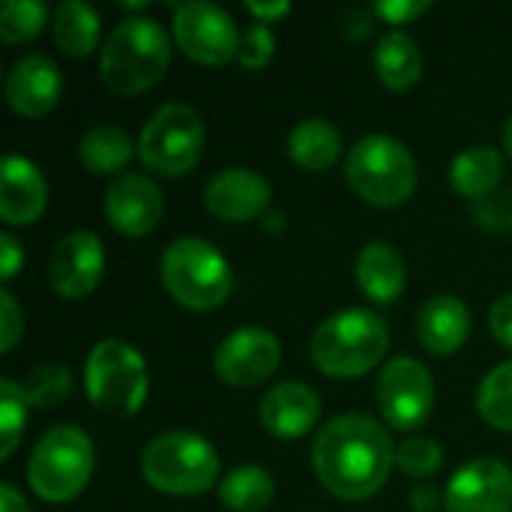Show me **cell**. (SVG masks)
Returning a JSON list of instances; mask_svg holds the SVG:
<instances>
[{
	"label": "cell",
	"mask_w": 512,
	"mask_h": 512,
	"mask_svg": "<svg viewBox=\"0 0 512 512\" xmlns=\"http://www.w3.org/2000/svg\"><path fill=\"white\" fill-rule=\"evenodd\" d=\"M396 465L390 432L366 414H342L330 420L312 444V468L321 486L342 501H366L378 495Z\"/></svg>",
	"instance_id": "1"
},
{
	"label": "cell",
	"mask_w": 512,
	"mask_h": 512,
	"mask_svg": "<svg viewBox=\"0 0 512 512\" xmlns=\"http://www.w3.org/2000/svg\"><path fill=\"white\" fill-rule=\"evenodd\" d=\"M171 66V42L156 18H123L102 45L99 75L108 90L138 96L156 87Z\"/></svg>",
	"instance_id": "2"
},
{
	"label": "cell",
	"mask_w": 512,
	"mask_h": 512,
	"mask_svg": "<svg viewBox=\"0 0 512 512\" xmlns=\"http://www.w3.org/2000/svg\"><path fill=\"white\" fill-rule=\"evenodd\" d=\"M390 348V327L372 309H342L312 336V363L330 378H360L372 372Z\"/></svg>",
	"instance_id": "3"
},
{
	"label": "cell",
	"mask_w": 512,
	"mask_h": 512,
	"mask_svg": "<svg viewBox=\"0 0 512 512\" xmlns=\"http://www.w3.org/2000/svg\"><path fill=\"white\" fill-rule=\"evenodd\" d=\"M159 276L165 291L192 312H210L222 306L234 288V273L225 255L201 237L174 240L162 252Z\"/></svg>",
	"instance_id": "4"
},
{
	"label": "cell",
	"mask_w": 512,
	"mask_h": 512,
	"mask_svg": "<svg viewBox=\"0 0 512 512\" xmlns=\"http://www.w3.org/2000/svg\"><path fill=\"white\" fill-rule=\"evenodd\" d=\"M96 468L93 441L84 429L60 423L48 429L30 453L27 483L48 504H66L78 498Z\"/></svg>",
	"instance_id": "5"
},
{
	"label": "cell",
	"mask_w": 512,
	"mask_h": 512,
	"mask_svg": "<svg viewBox=\"0 0 512 512\" xmlns=\"http://www.w3.org/2000/svg\"><path fill=\"white\" fill-rule=\"evenodd\" d=\"M345 180L366 204L399 207L417 189V159L393 135H366L348 153Z\"/></svg>",
	"instance_id": "6"
},
{
	"label": "cell",
	"mask_w": 512,
	"mask_h": 512,
	"mask_svg": "<svg viewBox=\"0 0 512 512\" xmlns=\"http://www.w3.org/2000/svg\"><path fill=\"white\" fill-rule=\"evenodd\" d=\"M144 480L165 495H204L219 480L216 447L186 429L153 438L141 453Z\"/></svg>",
	"instance_id": "7"
},
{
	"label": "cell",
	"mask_w": 512,
	"mask_h": 512,
	"mask_svg": "<svg viewBox=\"0 0 512 512\" xmlns=\"http://www.w3.org/2000/svg\"><path fill=\"white\" fill-rule=\"evenodd\" d=\"M87 399L108 417H132L147 402V363L144 357L120 342L102 339L90 348L84 363Z\"/></svg>",
	"instance_id": "8"
},
{
	"label": "cell",
	"mask_w": 512,
	"mask_h": 512,
	"mask_svg": "<svg viewBox=\"0 0 512 512\" xmlns=\"http://www.w3.org/2000/svg\"><path fill=\"white\" fill-rule=\"evenodd\" d=\"M204 150V120L186 102L162 105L138 135V159L162 177L189 174Z\"/></svg>",
	"instance_id": "9"
},
{
	"label": "cell",
	"mask_w": 512,
	"mask_h": 512,
	"mask_svg": "<svg viewBox=\"0 0 512 512\" xmlns=\"http://www.w3.org/2000/svg\"><path fill=\"white\" fill-rule=\"evenodd\" d=\"M174 42L177 48L204 66H225L237 57L240 51V33L234 18L216 6V3H204V0H192V3H180L174 9Z\"/></svg>",
	"instance_id": "10"
},
{
	"label": "cell",
	"mask_w": 512,
	"mask_h": 512,
	"mask_svg": "<svg viewBox=\"0 0 512 512\" xmlns=\"http://www.w3.org/2000/svg\"><path fill=\"white\" fill-rule=\"evenodd\" d=\"M378 408L384 420L399 432H414L426 426L435 408V378L414 357H396L384 366L378 378Z\"/></svg>",
	"instance_id": "11"
},
{
	"label": "cell",
	"mask_w": 512,
	"mask_h": 512,
	"mask_svg": "<svg viewBox=\"0 0 512 512\" xmlns=\"http://www.w3.org/2000/svg\"><path fill=\"white\" fill-rule=\"evenodd\" d=\"M282 363V345L267 327H240L213 351V369L228 387H258Z\"/></svg>",
	"instance_id": "12"
},
{
	"label": "cell",
	"mask_w": 512,
	"mask_h": 512,
	"mask_svg": "<svg viewBox=\"0 0 512 512\" xmlns=\"http://www.w3.org/2000/svg\"><path fill=\"white\" fill-rule=\"evenodd\" d=\"M105 273V249L102 240L90 231H72L57 240L48 258V285L54 294L66 300H81L93 294Z\"/></svg>",
	"instance_id": "13"
},
{
	"label": "cell",
	"mask_w": 512,
	"mask_h": 512,
	"mask_svg": "<svg viewBox=\"0 0 512 512\" xmlns=\"http://www.w3.org/2000/svg\"><path fill=\"white\" fill-rule=\"evenodd\" d=\"M447 512H512V471L492 456L465 462L444 492Z\"/></svg>",
	"instance_id": "14"
},
{
	"label": "cell",
	"mask_w": 512,
	"mask_h": 512,
	"mask_svg": "<svg viewBox=\"0 0 512 512\" xmlns=\"http://www.w3.org/2000/svg\"><path fill=\"white\" fill-rule=\"evenodd\" d=\"M165 210L162 189L138 171H126L114 177V183L105 192V216L117 234L126 237H144L150 234Z\"/></svg>",
	"instance_id": "15"
},
{
	"label": "cell",
	"mask_w": 512,
	"mask_h": 512,
	"mask_svg": "<svg viewBox=\"0 0 512 512\" xmlns=\"http://www.w3.org/2000/svg\"><path fill=\"white\" fill-rule=\"evenodd\" d=\"M270 198V180L249 168H225L216 177H210L204 189L207 210L222 222H252L267 213Z\"/></svg>",
	"instance_id": "16"
},
{
	"label": "cell",
	"mask_w": 512,
	"mask_h": 512,
	"mask_svg": "<svg viewBox=\"0 0 512 512\" xmlns=\"http://www.w3.org/2000/svg\"><path fill=\"white\" fill-rule=\"evenodd\" d=\"M63 78L51 57L24 54L12 63L6 75V102L18 117L39 120L60 102Z\"/></svg>",
	"instance_id": "17"
},
{
	"label": "cell",
	"mask_w": 512,
	"mask_h": 512,
	"mask_svg": "<svg viewBox=\"0 0 512 512\" xmlns=\"http://www.w3.org/2000/svg\"><path fill=\"white\" fill-rule=\"evenodd\" d=\"M261 426L282 441H294L303 438L306 432H312V426L321 417V396L303 384V381H282L273 384L258 408Z\"/></svg>",
	"instance_id": "18"
},
{
	"label": "cell",
	"mask_w": 512,
	"mask_h": 512,
	"mask_svg": "<svg viewBox=\"0 0 512 512\" xmlns=\"http://www.w3.org/2000/svg\"><path fill=\"white\" fill-rule=\"evenodd\" d=\"M0 219L6 225H33L48 204V183L42 171L24 159L9 153L0 165Z\"/></svg>",
	"instance_id": "19"
},
{
	"label": "cell",
	"mask_w": 512,
	"mask_h": 512,
	"mask_svg": "<svg viewBox=\"0 0 512 512\" xmlns=\"http://www.w3.org/2000/svg\"><path fill=\"white\" fill-rule=\"evenodd\" d=\"M471 336V312L453 294L426 300L417 312V339L429 354H456Z\"/></svg>",
	"instance_id": "20"
},
{
	"label": "cell",
	"mask_w": 512,
	"mask_h": 512,
	"mask_svg": "<svg viewBox=\"0 0 512 512\" xmlns=\"http://www.w3.org/2000/svg\"><path fill=\"white\" fill-rule=\"evenodd\" d=\"M354 276L372 303L387 306V303L402 297L405 282H408V264L396 246H390L384 240H372L360 249L357 264H354Z\"/></svg>",
	"instance_id": "21"
},
{
	"label": "cell",
	"mask_w": 512,
	"mask_h": 512,
	"mask_svg": "<svg viewBox=\"0 0 512 512\" xmlns=\"http://www.w3.org/2000/svg\"><path fill=\"white\" fill-rule=\"evenodd\" d=\"M375 75L393 93L414 87L423 75V54L417 42L402 30L384 33L375 45Z\"/></svg>",
	"instance_id": "22"
},
{
	"label": "cell",
	"mask_w": 512,
	"mask_h": 512,
	"mask_svg": "<svg viewBox=\"0 0 512 512\" xmlns=\"http://www.w3.org/2000/svg\"><path fill=\"white\" fill-rule=\"evenodd\" d=\"M504 177V153L489 144L462 150L450 162V186L462 198H483L498 189Z\"/></svg>",
	"instance_id": "23"
},
{
	"label": "cell",
	"mask_w": 512,
	"mask_h": 512,
	"mask_svg": "<svg viewBox=\"0 0 512 512\" xmlns=\"http://www.w3.org/2000/svg\"><path fill=\"white\" fill-rule=\"evenodd\" d=\"M342 153V132L324 117L300 120L288 135V156L303 171H327Z\"/></svg>",
	"instance_id": "24"
},
{
	"label": "cell",
	"mask_w": 512,
	"mask_h": 512,
	"mask_svg": "<svg viewBox=\"0 0 512 512\" xmlns=\"http://www.w3.org/2000/svg\"><path fill=\"white\" fill-rule=\"evenodd\" d=\"M99 30H102V21H99V12L90 3L63 0L54 9L51 33H54L57 48L63 54H69V57H87V54H93L96 51V42H99Z\"/></svg>",
	"instance_id": "25"
},
{
	"label": "cell",
	"mask_w": 512,
	"mask_h": 512,
	"mask_svg": "<svg viewBox=\"0 0 512 512\" xmlns=\"http://www.w3.org/2000/svg\"><path fill=\"white\" fill-rule=\"evenodd\" d=\"M135 153H138V144L129 138L126 129L114 123H99L87 129L78 144V156L90 174H114L126 168Z\"/></svg>",
	"instance_id": "26"
},
{
	"label": "cell",
	"mask_w": 512,
	"mask_h": 512,
	"mask_svg": "<svg viewBox=\"0 0 512 512\" xmlns=\"http://www.w3.org/2000/svg\"><path fill=\"white\" fill-rule=\"evenodd\" d=\"M276 486L273 477L258 468V465H243L234 468L222 483H219V501L231 512H261L273 504Z\"/></svg>",
	"instance_id": "27"
},
{
	"label": "cell",
	"mask_w": 512,
	"mask_h": 512,
	"mask_svg": "<svg viewBox=\"0 0 512 512\" xmlns=\"http://www.w3.org/2000/svg\"><path fill=\"white\" fill-rule=\"evenodd\" d=\"M477 411L492 429L512 432V363L495 366L483 378L477 390Z\"/></svg>",
	"instance_id": "28"
},
{
	"label": "cell",
	"mask_w": 512,
	"mask_h": 512,
	"mask_svg": "<svg viewBox=\"0 0 512 512\" xmlns=\"http://www.w3.org/2000/svg\"><path fill=\"white\" fill-rule=\"evenodd\" d=\"M21 390L33 408L54 411L72 396V372L63 363H45L27 375Z\"/></svg>",
	"instance_id": "29"
},
{
	"label": "cell",
	"mask_w": 512,
	"mask_h": 512,
	"mask_svg": "<svg viewBox=\"0 0 512 512\" xmlns=\"http://www.w3.org/2000/svg\"><path fill=\"white\" fill-rule=\"evenodd\" d=\"M48 18V6L39 0H6L0 6V39L6 45L30 42L42 33Z\"/></svg>",
	"instance_id": "30"
},
{
	"label": "cell",
	"mask_w": 512,
	"mask_h": 512,
	"mask_svg": "<svg viewBox=\"0 0 512 512\" xmlns=\"http://www.w3.org/2000/svg\"><path fill=\"white\" fill-rule=\"evenodd\" d=\"M27 405L30 402L21 384L3 378L0 381V462H6L21 441V432L27 426Z\"/></svg>",
	"instance_id": "31"
},
{
	"label": "cell",
	"mask_w": 512,
	"mask_h": 512,
	"mask_svg": "<svg viewBox=\"0 0 512 512\" xmlns=\"http://www.w3.org/2000/svg\"><path fill=\"white\" fill-rule=\"evenodd\" d=\"M396 468L411 477V480H429L444 468V450L438 441L426 438V435H414L405 444L396 447Z\"/></svg>",
	"instance_id": "32"
},
{
	"label": "cell",
	"mask_w": 512,
	"mask_h": 512,
	"mask_svg": "<svg viewBox=\"0 0 512 512\" xmlns=\"http://www.w3.org/2000/svg\"><path fill=\"white\" fill-rule=\"evenodd\" d=\"M273 54H276V36H273L270 24H261V21L249 24L240 39V51H237L240 66L249 72H258L273 60Z\"/></svg>",
	"instance_id": "33"
},
{
	"label": "cell",
	"mask_w": 512,
	"mask_h": 512,
	"mask_svg": "<svg viewBox=\"0 0 512 512\" xmlns=\"http://www.w3.org/2000/svg\"><path fill=\"white\" fill-rule=\"evenodd\" d=\"M24 336V312L9 291L0 294V351H12Z\"/></svg>",
	"instance_id": "34"
},
{
	"label": "cell",
	"mask_w": 512,
	"mask_h": 512,
	"mask_svg": "<svg viewBox=\"0 0 512 512\" xmlns=\"http://www.w3.org/2000/svg\"><path fill=\"white\" fill-rule=\"evenodd\" d=\"M429 0H378L372 6L375 18H384L387 24H411L423 12H429Z\"/></svg>",
	"instance_id": "35"
},
{
	"label": "cell",
	"mask_w": 512,
	"mask_h": 512,
	"mask_svg": "<svg viewBox=\"0 0 512 512\" xmlns=\"http://www.w3.org/2000/svg\"><path fill=\"white\" fill-rule=\"evenodd\" d=\"M489 330L504 348H512V294H504L501 300H495V306L489 312Z\"/></svg>",
	"instance_id": "36"
},
{
	"label": "cell",
	"mask_w": 512,
	"mask_h": 512,
	"mask_svg": "<svg viewBox=\"0 0 512 512\" xmlns=\"http://www.w3.org/2000/svg\"><path fill=\"white\" fill-rule=\"evenodd\" d=\"M24 264V249L12 234H0V276L3 282H9Z\"/></svg>",
	"instance_id": "37"
},
{
	"label": "cell",
	"mask_w": 512,
	"mask_h": 512,
	"mask_svg": "<svg viewBox=\"0 0 512 512\" xmlns=\"http://www.w3.org/2000/svg\"><path fill=\"white\" fill-rule=\"evenodd\" d=\"M411 507L417 512H435L438 507H444V498L432 483H417L411 489Z\"/></svg>",
	"instance_id": "38"
},
{
	"label": "cell",
	"mask_w": 512,
	"mask_h": 512,
	"mask_svg": "<svg viewBox=\"0 0 512 512\" xmlns=\"http://www.w3.org/2000/svg\"><path fill=\"white\" fill-rule=\"evenodd\" d=\"M246 9H249L261 24H270V21L288 15V12H291V3H288V0H279V3H255V0H249Z\"/></svg>",
	"instance_id": "39"
},
{
	"label": "cell",
	"mask_w": 512,
	"mask_h": 512,
	"mask_svg": "<svg viewBox=\"0 0 512 512\" xmlns=\"http://www.w3.org/2000/svg\"><path fill=\"white\" fill-rule=\"evenodd\" d=\"M0 512H30L27 510V501L9 483L0 486Z\"/></svg>",
	"instance_id": "40"
},
{
	"label": "cell",
	"mask_w": 512,
	"mask_h": 512,
	"mask_svg": "<svg viewBox=\"0 0 512 512\" xmlns=\"http://www.w3.org/2000/svg\"><path fill=\"white\" fill-rule=\"evenodd\" d=\"M504 150H507V156L512 159V117L507 120V126H504Z\"/></svg>",
	"instance_id": "41"
}]
</instances>
